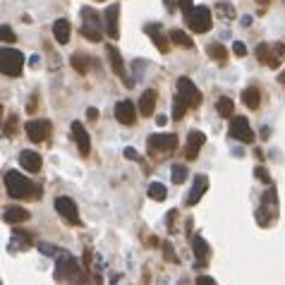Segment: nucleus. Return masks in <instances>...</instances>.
I'll use <instances>...</instances> for the list:
<instances>
[{
  "label": "nucleus",
  "instance_id": "1",
  "mask_svg": "<svg viewBox=\"0 0 285 285\" xmlns=\"http://www.w3.org/2000/svg\"><path fill=\"white\" fill-rule=\"evenodd\" d=\"M5 190L12 199H41V190L31 185V180L24 177L19 171L5 172Z\"/></svg>",
  "mask_w": 285,
  "mask_h": 285
},
{
  "label": "nucleus",
  "instance_id": "2",
  "mask_svg": "<svg viewBox=\"0 0 285 285\" xmlns=\"http://www.w3.org/2000/svg\"><path fill=\"white\" fill-rule=\"evenodd\" d=\"M84 271L79 268L77 259L70 257L67 252H60L57 254V264H56V281H70V283H84L86 276H82Z\"/></svg>",
  "mask_w": 285,
  "mask_h": 285
},
{
  "label": "nucleus",
  "instance_id": "3",
  "mask_svg": "<svg viewBox=\"0 0 285 285\" xmlns=\"http://www.w3.org/2000/svg\"><path fill=\"white\" fill-rule=\"evenodd\" d=\"M278 218V197H276V187H268L266 194L261 197V206L257 209V223L261 228L273 226Z\"/></svg>",
  "mask_w": 285,
  "mask_h": 285
},
{
  "label": "nucleus",
  "instance_id": "4",
  "mask_svg": "<svg viewBox=\"0 0 285 285\" xmlns=\"http://www.w3.org/2000/svg\"><path fill=\"white\" fill-rule=\"evenodd\" d=\"M82 19H84V27H82V36L94 41V43H101L103 41V31L106 27L101 24V17L94 7H84L82 10Z\"/></svg>",
  "mask_w": 285,
  "mask_h": 285
},
{
  "label": "nucleus",
  "instance_id": "5",
  "mask_svg": "<svg viewBox=\"0 0 285 285\" xmlns=\"http://www.w3.org/2000/svg\"><path fill=\"white\" fill-rule=\"evenodd\" d=\"M185 19H187V27L192 29L194 34H206V31H211V24H213V15H211V10L206 5L192 7L185 15Z\"/></svg>",
  "mask_w": 285,
  "mask_h": 285
},
{
  "label": "nucleus",
  "instance_id": "6",
  "mask_svg": "<svg viewBox=\"0 0 285 285\" xmlns=\"http://www.w3.org/2000/svg\"><path fill=\"white\" fill-rule=\"evenodd\" d=\"M0 70L5 77H19L24 70V56L17 48H2L0 51Z\"/></svg>",
  "mask_w": 285,
  "mask_h": 285
},
{
  "label": "nucleus",
  "instance_id": "7",
  "mask_svg": "<svg viewBox=\"0 0 285 285\" xmlns=\"http://www.w3.org/2000/svg\"><path fill=\"white\" fill-rule=\"evenodd\" d=\"M283 56H285V41L259 43L257 46V60L264 62L266 67H281V57Z\"/></svg>",
  "mask_w": 285,
  "mask_h": 285
},
{
  "label": "nucleus",
  "instance_id": "8",
  "mask_svg": "<svg viewBox=\"0 0 285 285\" xmlns=\"http://www.w3.org/2000/svg\"><path fill=\"white\" fill-rule=\"evenodd\" d=\"M228 132H230V137H232V139H237V142H242V144H252L254 142V132H252V125H249V120H247V117L232 115Z\"/></svg>",
  "mask_w": 285,
  "mask_h": 285
},
{
  "label": "nucleus",
  "instance_id": "9",
  "mask_svg": "<svg viewBox=\"0 0 285 285\" xmlns=\"http://www.w3.org/2000/svg\"><path fill=\"white\" fill-rule=\"evenodd\" d=\"M24 130H27L29 139L36 142V144L46 142V139L53 134V125H51V120H43V117H38V120H29Z\"/></svg>",
  "mask_w": 285,
  "mask_h": 285
},
{
  "label": "nucleus",
  "instance_id": "10",
  "mask_svg": "<svg viewBox=\"0 0 285 285\" xmlns=\"http://www.w3.org/2000/svg\"><path fill=\"white\" fill-rule=\"evenodd\" d=\"M177 94L190 103V108H199L201 106V91L190 77H180L177 79Z\"/></svg>",
  "mask_w": 285,
  "mask_h": 285
},
{
  "label": "nucleus",
  "instance_id": "11",
  "mask_svg": "<svg viewBox=\"0 0 285 285\" xmlns=\"http://www.w3.org/2000/svg\"><path fill=\"white\" fill-rule=\"evenodd\" d=\"M106 57H108V62H111V70H113L115 75L122 79V84L125 86H132L134 82L127 77V70H125V60H122V56H120V51L115 48L113 43H108L106 46Z\"/></svg>",
  "mask_w": 285,
  "mask_h": 285
},
{
  "label": "nucleus",
  "instance_id": "12",
  "mask_svg": "<svg viewBox=\"0 0 285 285\" xmlns=\"http://www.w3.org/2000/svg\"><path fill=\"white\" fill-rule=\"evenodd\" d=\"M56 211L70 223V226H82V218H79V209L77 204L70 199V197H57L56 199Z\"/></svg>",
  "mask_w": 285,
  "mask_h": 285
},
{
  "label": "nucleus",
  "instance_id": "13",
  "mask_svg": "<svg viewBox=\"0 0 285 285\" xmlns=\"http://www.w3.org/2000/svg\"><path fill=\"white\" fill-rule=\"evenodd\" d=\"M204 142H206V134H204V132H199V130H190L187 144H185V158H187V161H197Z\"/></svg>",
  "mask_w": 285,
  "mask_h": 285
},
{
  "label": "nucleus",
  "instance_id": "14",
  "mask_svg": "<svg viewBox=\"0 0 285 285\" xmlns=\"http://www.w3.org/2000/svg\"><path fill=\"white\" fill-rule=\"evenodd\" d=\"M120 5H108L106 12H103V27H106V34L111 38H120Z\"/></svg>",
  "mask_w": 285,
  "mask_h": 285
},
{
  "label": "nucleus",
  "instance_id": "15",
  "mask_svg": "<svg viewBox=\"0 0 285 285\" xmlns=\"http://www.w3.org/2000/svg\"><path fill=\"white\" fill-rule=\"evenodd\" d=\"M144 31H146V36L156 43V48L161 51V53H168L171 51V38H166V34H163V27L161 24H156V22H149V24H144Z\"/></svg>",
  "mask_w": 285,
  "mask_h": 285
},
{
  "label": "nucleus",
  "instance_id": "16",
  "mask_svg": "<svg viewBox=\"0 0 285 285\" xmlns=\"http://www.w3.org/2000/svg\"><path fill=\"white\" fill-rule=\"evenodd\" d=\"M151 151H161V153H172L177 149V137L175 134H151L149 137Z\"/></svg>",
  "mask_w": 285,
  "mask_h": 285
},
{
  "label": "nucleus",
  "instance_id": "17",
  "mask_svg": "<svg viewBox=\"0 0 285 285\" xmlns=\"http://www.w3.org/2000/svg\"><path fill=\"white\" fill-rule=\"evenodd\" d=\"M115 120L120 125H134L137 122V108L132 101H117L115 106Z\"/></svg>",
  "mask_w": 285,
  "mask_h": 285
},
{
  "label": "nucleus",
  "instance_id": "18",
  "mask_svg": "<svg viewBox=\"0 0 285 285\" xmlns=\"http://www.w3.org/2000/svg\"><path fill=\"white\" fill-rule=\"evenodd\" d=\"M72 139H75V144H77L79 153L86 158V156L91 153V139H89V132L84 130L82 122H72Z\"/></svg>",
  "mask_w": 285,
  "mask_h": 285
},
{
  "label": "nucleus",
  "instance_id": "19",
  "mask_svg": "<svg viewBox=\"0 0 285 285\" xmlns=\"http://www.w3.org/2000/svg\"><path fill=\"white\" fill-rule=\"evenodd\" d=\"M209 190V177L199 172V175H194V185H192V190H190V194H187V199L185 204L187 206H194V204H199V199L204 197V192Z\"/></svg>",
  "mask_w": 285,
  "mask_h": 285
},
{
  "label": "nucleus",
  "instance_id": "20",
  "mask_svg": "<svg viewBox=\"0 0 285 285\" xmlns=\"http://www.w3.org/2000/svg\"><path fill=\"white\" fill-rule=\"evenodd\" d=\"M19 166H22L27 172H38L41 171V166H43V161H41V156H38L36 151L24 149V151L19 153Z\"/></svg>",
  "mask_w": 285,
  "mask_h": 285
},
{
  "label": "nucleus",
  "instance_id": "21",
  "mask_svg": "<svg viewBox=\"0 0 285 285\" xmlns=\"http://www.w3.org/2000/svg\"><path fill=\"white\" fill-rule=\"evenodd\" d=\"M156 101H158L156 89H146V91H142V96H139V113H142L144 117L153 115V111H156Z\"/></svg>",
  "mask_w": 285,
  "mask_h": 285
},
{
  "label": "nucleus",
  "instance_id": "22",
  "mask_svg": "<svg viewBox=\"0 0 285 285\" xmlns=\"http://www.w3.org/2000/svg\"><path fill=\"white\" fill-rule=\"evenodd\" d=\"M192 249H194V259H197V268H201V266H206L209 264V245H206V240L201 237V235H197L194 240H192Z\"/></svg>",
  "mask_w": 285,
  "mask_h": 285
},
{
  "label": "nucleus",
  "instance_id": "23",
  "mask_svg": "<svg viewBox=\"0 0 285 285\" xmlns=\"http://www.w3.org/2000/svg\"><path fill=\"white\" fill-rule=\"evenodd\" d=\"M27 218H29V211L22 209V206H7V209L2 211V221H5V223H12V226L24 223Z\"/></svg>",
  "mask_w": 285,
  "mask_h": 285
},
{
  "label": "nucleus",
  "instance_id": "24",
  "mask_svg": "<svg viewBox=\"0 0 285 285\" xmlns=\"http://www.w3.org/2000/svg\"><path fill=\"white\" fill-rule=\"evenodd\" d=\"M53 36H56V41L60 46L70 43V36H72L70 22H67V19H56V24H53Z\"/></svg>",
  "mask_w": 285,
  "mask_h": 285
},
{
  "label": "nucleus",
  "instance_id": "25",
  "mask_svg": "<svg viewBox=\"0 0 285 285\" xmlns=\"http://www.w3.org/2000/svg\"><path fill=\"white\" fill-rule=\"evenodd\" d=\"M206 56L211 57V60H216L218 65H226L228 62V51H226L223 43H209L206 46Z\"/></svg>",
  "mask_w": 285,
  "mask_h": 285
},
{
  "label": "nucleus",
  "instance_id": "26",
  "mask_svg": "<svg viewBox=\"0 0 285 285\" xmlns=\"http://www.w3.org/2000/svg\"><path fill=\"white\" fill-rule=\"evenodd\" d=\"M259 101H261V94H259L257 86H249V89H245V91H242V103H245L249 111H257Z\"/></svg>",
  "mask_w": 285,
  "mask_h": 285
},
{
  "label": "nucleus",
  "instance_id": "27",
  "mask_svg": "<svg viewBox=\"0 0 285 285\" xmlns=\"http://www.w3.org/2000/svg\"><path fill=\"white\" fill-rule=\"evenodd\" d=\"M168 38H171L175 46H180V48H187V51H190V48H194V41H192L185 31H180V29H172L171 34H168Z\"/></svg>",
  "mask_w": 285,
  "mask_h": 285
},
{
  "label": "nucleus",
  "instance_id": "28",
  "mask_svg": "<svg viewBox=\"0 0 285 285\" xmlns=\"http://www.w3.org/2000/svg\"><path fill=\"white\" fill-rule=\"evenodd\" d=\"M187 111H190V103L177 94V96L172 98V120H182V117L187 115Z\"/></svg>",
  "mask_w": 285,
  "mask_h": 285
},
{
  "label": "nucleus",
  "instance_id": "29",
  "mask_svg": "<svg viewBox=\"0 0 285 285\" xmlns=\"http://www.w3.org/2000/svg\"><path fill=\"white\" fill-rule=\"evenodd\" d=\"M70 62H72V67L79 72V75H86L89 72V56H84V53H75V56L70 57Z\"/></svg>",
  "mask_w": 285,
  "mask_h": 285
},
{
  "label": "nucleus",
  "instance_id": "30",
  "mask_svg": "<svg viewBox=\"0 0 285 285\" xmlns=\"http://www.w3.org/2000/svg\"><path fill=\"white\" fill-rule=\"evenodd\" d=\"M216 111L223 115V117H232V113H235V103L230 101L228 96H221V98L216 101Z\"/></svg>",
  "mask_w": 285,
  "mask_h": 285
},
{
  "label": "nucleus",
  "instance_id": "31",
  "mask_svg": "<svg viewBox=\"0 0 285 285\" xmlns=\"http://www.w3.org/2000/svg\"><path fill=\"white\" fill-rule=\"evenodd\" d=\"M149 197L153 201H163L168 197V190H166V185H161V182H151L149 185Z\"/></svg>",
  "mask_w": 285,
  "mask_h": 285
},
{
  "label": "nucleus",
  "instance_id": "32",
  "mask_svg": "<svg viewBox=\"0 0 285 285\" xmlns=\"http://www.w3.org/2000/svg\"><path fill=\"white\" fill-rule=\"evenodd\" d=\"M171 175H172V182H175V185H182V182L187 180V166L175 163V166L171 168Z\"/></svg>",
  "mask_w": 285,
  "mask_h": 285
},
{
  "label": "nucleus",
  "instance_id": "33",
  "mask_svg": "<svg viewBox=\"0 0 285 285\" xmlns=\"http://www.w3.org/2000/svg\"><path fill=\"white\" fill-rule=\"evenodd\" d=\"M216 12H218V17H223V19H235V7H232L230 2H218V5H216Z\"/></svg>",
  "mask_w": 285,
  "mask_h": 285
},
{
  "label": "nucleus",
  "instance_id": "34",
  "mask_svg": "<svg viewBox=\"0 0 285 285\" xmlns=\"http://www.w3.org/2000/svg\"><path fill=\"white\" fill-rule=\"evenodd\" d=\"M15 132H17V115H10V117H7V122H5L2 134H5V137H12Z\"/></svg>",
  "mask_w": 285,
  "mask_h": 285
},
{
  "label": "nucleus",
  "instance_id": "35",
  "mask_svg": "<svg viewBox=\"0 0 285 285\" xmlns=\"http://www.w3.org/2000/svg\"><path fill=\"white\" fill-rule=\"evenodd\" d=\"M0 34H2V41H5V43H15V41H17V36H15V31L10 29V24H2V27H0Z\"/></svg>",
  "mask_w": 285,
  "mask_h": 285
},
{
  "label": "nucleus",
  "instance_id": "36",
  "mask_svg": "<svg viewBox=\"0 0 285 285\" xmlns=\"http://www.w3.org/2000/svg\"><path fill=\"white\" fill-rule=\"evenodd\" d=\"M254 175H257V180L266 182V185L271 182V175H268V171H266V168H261V166H257V168H254Z\"/></svg>",
  "mask_w": 285,
  "mask_h": 285
},
{
  "label": "nucleus",
  "instance_id": "37",
  "mask_svg": "<svg viewBox=\"0 0 285 285\" xmlns=\"http://www.w3.org/2000/svg\"><path fill=\"white\" fill-rule=\"evenodd\" d=\"M232 53L237 57H245L247 56V46H245L242 41H235V43H232Z\"/></svg>",
  "mask_w": 285,
  "mask_h": 285
},
{
  "label": "nucleus",
  "instance_id": "38",
  "mask_svg": "<svg viewBox=\"0 0 285 285\" xmlns=\"http://www.w3.org/2000/svg\"><path fill=\"white\" fill-rule=\"evenodd\" d=\"M163 252H166V257H168V261H172V264H177V261H180V259L175 257V252H172L171 242H166V245H163Z\"/></svg>",
  "mask_w": 285,
  "mask_h": 285
},
{
  "label": "nucleus",
  "instance_id": "39",
  "mask_svg": "<svg viewBox=\"0 0 285 285\" xmlns=\"http://www.w3.org/2000/svg\"><path fill=\"white\" fill-rule=\"evenodd\" d=\"M175 218H177V211L172 209L171 213H168V230H171V232H175Z\"/></svg>",
  "mask_w": 285,
  "mask_h": 285
},
{
  "label": "nucleus",
  "instance_id": "40",
  "mask_svg": "<svg viewBox=\"0 0 285 285\" xmlns=\"http://www.w3.org/2000/svg\"><path fill=\"white\" fill-rule=\"evenodd\" d=\"M125 158H130V161H139V153H137L134 149H125Z\"/></svg>",
  "mask_w": 285,
  "mask_h": 285
},
{
  "label": "nucleus",
  "instance_id": "41",
  "mask_svg": "<svg viewBox=\"0 0 285 285\" xmlns=\"http://www.w3.org/2000/svg\"><path fill=\"white\" fill-rule=\"evenodd\" d=\"M197 283L199 285H216V281H213L211 276H199V278H197Z\"/></svg>",
  "mask_w": 285,
  "mask_h": 285
},
{
  "label": "nucleus",
  "instance_id": "42",
  "mask_svg": "<svg viewBox=\"0 0 285 285\" xmlns=\"http://www.w3.org/2000/svg\"><path fill=\"white\" fill-rule=\"evenodd\" d=\"M180 7H182V12L187 15V12H190V10H192L194 5H192V0H180Z\"/></svg>",
  "mask_w": 285,
  "mask_h": 285
},
{
  "label": "nucleus",
  "instance_id": "43",
  "mask_svg": "<svg viewBox=\"0 0 285 285\" xmlns=\"http://www.w3.org/2000/svg\"><path fill=\"white\" fill-rule=\"evenodd\" d=\"M86 117H89V122H94L98 117V111L96 108H86Z\"/></svg>",
  "mask_w": 285,
  "mask_h": 285
},
{
  "label": "nucleus",
  "instance_id": "44",
  "mask_svg": "<svg viewBox=\"0 0 285 285\" xmlns=\"http://www.w3.org/2000/svg\"><path fill=\"white\" fill-rule=\"evenodd\" d=\"M254 2L259 5V10H261V12H266V7H268V2H271V0H254Z\"/></svg>",
  "mask_w": 285,
  "mask_h": 285
},
{
  "label": "nucleus",
  "instance_id": "45",
  "mask_svg": "<svg viewBox=\"0 0 285 285\" xmlns=\"http://www.w3.org/2000/svg\"><path fill=\"white\" fill-rule=\"evenodd\" d=\"M242 27H252V17H249V15L242 17Z\"/></svg>",
  "mask_w": 285,
  "mask_h": 285
},
{
  "label": "nucleus",
  "instance_id": "46",
  "mask_svg": "<svg viewBox=\"0 0 285 285\" xmlns=\"http://www.w3.org/2000/svg\"><path fill=\"white\" fill-rule=\"evenodd\" d=\"M156 122H158V125H161V127H166V122H168V117H166V115H161V117H158V120H156Z\"/></svg>",
  "mask_w": 285,
  "mask_h": 285
},
{
  "label": "nucleus",
  "instance_id": "47",
  "mask_svg": "<svg viewBox=\"0 0 285 285\" xmlns=\"http://www.w3.org/2000/svg\"><path fill=\"white\" fill-rule=\"evenodd\" d=\"M278 84H283V86H285V70L281 72V75H278Z\"/></svg>",
  "mask_w": 285,
  "mask_h": 285
},
{
  "label": "nucleus",
  "instance_id": "48",
  "mask_svg": "<svg viewBox=\"0 0 285 285\" xmlns=\"http://www.w3.org/2000/svg\"><path fill=\"white\" fill-rule=\"evenodd\" d=\"M96 2H106V0H96Z\"/></svg>",
  "mask_w": 285,
  "mask_h": 285
}]
</instances>
